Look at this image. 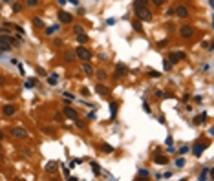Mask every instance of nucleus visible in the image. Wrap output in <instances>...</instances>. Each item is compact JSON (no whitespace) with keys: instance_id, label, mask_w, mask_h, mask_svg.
Listing matches in <instances>:
<instances>
[{"instance_id":"9","label":"nucleus","mask_w":214,"mask_h":181,"mask_svg":"<svg viewBox=\"0 0 214 181\" xmlns=\"http://www.w3.org/2000/svg\"><path fill=\"white\" fill-rule=\"evenodd\" d=\"M174 15H178L179 18H187L189 17V9L185 8V6H179V8L174 9Z\"/></svg>"},{"instance_id":"8","label":"nucleus","mask_w":214,"mask_h":181,"mask_svg":"<svg viewBox=\"0 0 214 181\" xmlns=\"http://www.w3.org/2000/svg\"><path fill=\"white\" fill-rule=\"evenodd\" d=\"M126 72H128L126 64H123V62H117V66H115V77H123V75H126Z\"/></svg>"},{"instance_id":"32","label":"nucleus","mask_w":214,"mask_h":181,"mask_svg":"<svg viewBox=\"0 0 214 181\" xmlns=\"http://www.w3.org/2000/svg\"><path fill=\"white\" fill-rule=\"evenodd\" d=\"M147 4H148V0H135L134 8H137V6H147Z\"/></svg>"},{"instance_id":"34","label":"nucleus","mask_w":214,"mask_h":181,"mask_svg":"<svg viewBox=\"0 0 214 181\" xmlns=\"http://www.w3.org/2000/svg\"><path fill=\"white\" fill-rule=\"evenodd\" d=\"M134 29H135V31H143V26H141L139 20H135V22H134Z\"/></svg>"},{"instance_id":"49","label":"nucleus","mask_w":214,"mask_h":181,"mask_svg":"<svg viewBox=\"0 0 214 181\" xmlns=\"http://www.w3.org/2000/svg\"><path fill=\"white\" fill-rule=\"evenodd\" d=\"M75 121H77V126H79V128L84 126V123H82V121H79V119H75Z\"/></svg>"},{"instance_id":"48","label":"nucleus","mask_w":214,"mask_h":181,"mask_svg":"<svg viewBox=\"0 0 214 181\" xmlns=\"http://www.w3.org/2000/svg\"><path fill=\"white\" fill-rule=\"evenodd\" d=\"M170 176H172V172H163V176H161V177H167V179H168Z\"/></svg>"},{"instance_id":"20","label":"nucleus","mask_w":214,"mask_h":181,"mask_svg":"<svg viewBox=\"0 0 214 181\" xmlns=\"http://www.w3.org/2000/svg\"><path fill=\"white\" fill-rule=\"evenodd\" d=\"M77 40H79L81 44H84V42H88L90 39H88V35H86L84 31H82V33H77Z\"/></svg>"},{"instance_id":"10","label":"nucleus","mask_w":214,"mask_h":181,"mask_svg":"<svg viewBox=\"0 0 214 181\" xmlns=\"http://www.w3.org/2000/svg\"><path fill=\"white\" fill-rule=\"evenodd\" d=\"M15 112H17V108L13 106V104H6V106L2 108V114H4L6 117H11V115H15Z\"/></svg>"},{"instance_id":"18","label":"nucleus","mask_w":214,"mask_h":181,"mask_svg":"<svg viewBox=\"0 0 214 181\" xmlns=\"http://www.w3.org/2000/svg\"><path fill=\"white\" fill-rule=\"evenodd\" d=\"M92 170H93V176H95V177L101 176V166L95 163V161H92Z\"/></svg>"},{"instance_id":"43","label":"nucleus","mask_w":214,"mask_h":181,"mask_svg":"<svg viewBox=\"0 0 214 181\" xmlns=\"http://www.w3.org/2000/svg\"><path fill=\"white\" fill-rule=\"evenodd\" d=\"M167 42H168V40H167V39H163V40H161V42L157 44V46H159V48H165V46H167Z\"/></svg>"},{"instance_id":"39","label":"nucleus","mask_w":214,"mask_h":181,"mask_svg":"<svg viewBox=\"0 0 214 181\" xmlns=\"http://www.w3.org/2000/svg\"><path fill=\"white\" fill-rule=\"evenodd\" d=\"M201 101H203V97H201V95H196V97H194V102H198V104H201Z\"/></svg>"},{"instance_id":"54","label":"nucleus","mask_w":214,"mask_h":181,"mask_svg":"<svg viewBox=\"0 0 214 181\" xmlns=\"http://www.w3.org/2000/svg\"><path fill=\"white\" fill-rule=\"evenodd\" d=\"M0 161H4V156L2 154H0Z\"/></svg>"},{"instance_id":"33","label":"nucleus","mask_w":214,"mask_h":181,"mask_svg":"<svg viewBox=\"0 0 214 181\" xmlns=\"http://www.w3.org/2000/svg\"><path fill=\"white\" fill-rule=\"evenodd\" d=\"M13 11H15V13H20V11H22V4H13Z\"/></svg>"},{"instance_id":"42","label":"nucleus","mask_w":214,"mask_h":181,"mask_svg":"<svg viewBox=\"0 0 214 181\" xmlns=\"http://www.w3.org/2000/svg\"><path fill=\"white\" fill-rule=\"evenodd\" d=\"M187 152H189V147H181V148H179V154H187Z\"/></svg>"},{"instance_id":"36","label":"nucleus","mask_w":214,"mask_h":181,"mask_svg":"<svg viewBox=\"0 0 214 181\" xmlns=\"http://www.w3.org/2000/svg\"><path fill=\"white\" fill-rule=\"evenodd\" d=\"M139 177L147 179V177H148V170H145V168H143V170H139Z\"/></svg>"},{"instance_id":"14","label":"nucleus","mask_w":214,"mask_h":181,"mask_svg":"<svg viewBox=\"0 0 214 181\" xmlns=\"http://www.w3.org/2000/svg\"><path fill=\"white\" fill-rule=\"evenodd\" d=\"M205 121H207V114H205V112H203V114H198L194 119H192V123H194V124H201V123H205Z\"/></svg>"},{"instance_id":"16","label":"nucleus","mask_w":214,"mask_h":181,"mask_svg":"<svg viewBox=\"0 0 214 181\" xmlns=\"http://www.w3.org/2000/svg\"><path fill=\"white\" fill-rule=\"evenodd\" d=\"M154 163L156 165H167L168 163V157L167 156H156L154 157Z\"/></svg>"},{"instance_id":"38","label":"nucleus","mask_w":214,"mask_h":181,"mask_svg":"<svg viewBox=\"0 0 214 181\" xmlns=\"http://www.w3.org/2000/svg\"><path fill=\"white\" fill-rule=\"evenodd\" d=\"M53 119H55V121H62V119H64V115H62V114H55V115H53Z\"/></svg>"},{"instance_id":"26","label":"nucleus","mask_w":214,"mask_h":181,"mask_svg":"<svg viewBox=\"0 0 214 181\" xmlns=\"http://www.w3.org/2000/svg\"><path fill=\"white\" fill-rule=\"evenodd\" d=\"M64 99H66V102H72V101H75V95L70 92H64Z\"/></svg>"},{"instance_id":"50","label":"nucleus","mask_w":214,"mask_h":181,"mask_svg":"<svg viewBox=\"0 0 214 181\" xmlns=\"http://www.w3.org/2000/svg\"><path fill=\"white\" fill-rule=\"evenodd\" d=\"M163 95H165V93L161 92V90H157V92H156V97H163Z\"/></svg>"},{"instance_id":"51","label":"nucleus","mask_w":214,"mask_h":181,"mask_svg":"<svg viewBox=\"0 0 214 181\" xmlns=\"http://www.w3.org/2000/svg\"><path fill=\"white\" fill-rule=\"evenodd\" d=\"M66 2H68V0H59V4H60V6H64Z\"/></svg>"},{"instance_id":"40","label":"nucleus","mask_w":214,"mask_h":181,"mask_svg":"<svg viewBox=\"0 0 214 181\" xmlns=\"http://www.w3.org/2000/svg\"><path fill=\"white\" fill-rule=\"evenodd\" d=\"M163 2H165V0H152V4H154V6H163Z\"/></svg>"},{"instance_id":"25","label":"nucleus","mask_w":214,"mask_h":181,"mask_svg":"<svg viewBox=\"0 0 214 181\" xmlns=\"http://www.w3.org/2000/svg\"><path fill=\"white\" fill-rule=\"evenodd\" d=\"M35 84H37V79H29V81H26V84H24V86H26L27 90H31Z\"/></svg>"},{"instance_id":"21","label":"nucleus","mask_w":214,"mask_h":181,"mask_svg":"<svg viewBox=\"0 0 214 181\" xmlns=\"http://www.w3.org/2000/svg\"><path fill=\"white\" fill-rule=\"evenodd\" d=\"M101 150L105 152V154H112V152H114V147H110L108 143H102V145H101Z\"/></svg>"},{"instance_id":"46","label":"nucleus","mask_w":214,"mask_h":181,"mask_svg":"<svg viewBox=\"0 0 214 181\" xmlns=\"http://www.w3.org/2000/svg\"><path fill=\"white\" fill-rule=\"evenodd\" d=\"M167 145H168V147H174V141H172V137H167Z\"/></svg>"},{"instance_id":"37","label":"nucleus","mask_w":214,"mask_h":181,"mask_svg":"<svg viewBox=\"0 0 214 181\" xmlns=\"http://www.w3.org/2000/svg\"><path fill=\"white\" fill-rule=\"evenodd\" d=\"M73 31H75V33H82V26H81V24H75V26H73Z\"/></svg>"},{"instance_id":"12","label":"nucleus","mask_w":214,"mask_h":181,"mask_svg":"<svg viewBox=\"0 0 214 181\" xmlns=\"http://www.w3.org/2000/svg\"><path fill=\"white\" fill-rule=\"evenodd\" d=\"M59 29H60V24H53V26H50V27H46L44 33L48 35V37H51V35H53V33H57Z\"/></svg>"},{"instance_id":"19","label":"nucleus","mask_w":214,"mask_h":181,"mask_svg":"<svg viewBox=\"0 0 214 181\" xmlns=\"http://www.w3.org/2000/svg\"><path fill=\"white\" fill-rule=\"evenodd\" d=\"M75 59V51H72V50H68V51H64V60H68V62H72Z\"/></svg>"},{"instance_id":"41","label":"nucleus","mask_w":214,"mask_h":181,"mask_svg":"<svg viewBox=\"0 0 214 181\" xmlns=\"http://www.w3.org/2000/svg\"><path fill=\"white\" fill-rule=\"evenodd\" d=\"M143 108H145V112H147V114H150V106H148L145 101H143Z\"/></svg>"},{"instance_id":"28","label":"nucleus","mask_w":214,"mask_h":181,"mask_svg":"<svg viewBox=\"0 0 214 181\" xmlns=\"http://www.w3.org/2000/svg\"><path fill=\"white\" fill-rule=\"evenodd\" d=\"M57 81H59L57 75H50V77H48V82H50L51 86H53V84H57Z\"/></svg>"},{"instance_id":"11","label":"nucleus","mask_w":214,"mask_h":181,"mask_svg":"<svg viewBox=\"0 0 214 181\" xmlns=\"http://www.w3.org/2000/svg\"><path fill=\"white\" fill-rule=\"evenodd\" d=\"M95 92H97L99 95H102V97H106V95H110V90L105 86V84H99L97 82V86H95Z\"/></svg>"},{"instance_id":"24","label":"nucleus","mask_w":214,"mask_h":181,"mask_svg":"<svg viewBox=\"0 0 214 181\" xmlns=\"http://www.w3.org/2000/svg\"><path fill=\"white\" fill-rule=\"evenodd\" d=\"M205 150V145H196V147H194V154L199 157V156H201V152Z\"/></svg>"},{"instance_id":"13","label":"nucleus","mask_w":214,"mask_h":181,"mask_svg":"<svg viewBox=\"0 0 214 181\" xmlns=\"http://www.w3.org/2000/svg\"><path fill=\"white\" fill-rule=\"evenodd\" d=\"M82 72H84L86 75H92V73H93V68H92V64H90V60H84V62H82Z\"/></svg>"},{"instance_id":"15","label":"nucleus","mask_w":214,"mask_h":181,"mask_svg":"<svg viewBox=\"0 0 214 181\" xmlns=\"http://www.w3.org/2000/svg\"><path fill=\"white\" fill-rule=\"evenodd\" d=\"M59 168V163L57 161H50V163H48L46 165V172L48 174H51V172H55V170H57Z\"/></svg>"},{"instance_id":"2","label":"nucleus","mask_w":214,"mask_h":181,"mask_svg":"<svg viewBox=\"0 0 214 181\" xmlns=\"http://www.w3.org/2000/svg\"><path fill=\"white\" fill-rule=\"evenodd\" d=\"M75 55H77V57H79V59H81L82 62L92 59V51H90V50H86L84 46H79L77 50H75Z\"/></svg>"},{"instance_id":"44","label":"nucleus","mask_w":214,"mask_h":181,"mask_svg":"<svg viewBox=\"0 0 214 181\" xmlns=\"http://www.w3.org/2000/svg\"><path fill=\"white\" fill-rule=\"evenodd\" d=\"M106 24H108V26H114V24H115V18H108Z\"/></svg>"},{"instance_id":"7","label":"nucleus","mask_w":214,"mask_h":181,"mask_svg":"<svg viewBox=\"0 0 214 181\" xmlns=\"http://www.w3.org/2000/svg\"><path fill=\"white\" fill-rule=\"evenodd\" d=\"M62 115H64V117H68V119H72V121H75V119L79 117V114L75 112L73 108H70V106H66V108L62 110Z\"/></svg>"},{"instance_id":"4","label":"nucleus","mask_w":214,"mask_h":181,"mask_svg":"<svg viewBox=\"0 0 214 181\" xmlns=\"http://www.w3.org/2000/svg\"><path fill=\"white\" fill-rule=\"evenodd\" d=\"M179 35H181L183 39H190L192 35H194V27L192 26H181L179 27Z\"/></svg>"},{"instance_id":"23","label":"nucleus","mask_w":214,"mask_h":181,"mask_svg":"<svg viewBox=\"0 0 214 181\" xmlns=\"http://www.w3.org/2000/svg\"><path fill=\"white\" fill-rule=\"evenodd\" d=\"M110 115H112V119L117 115V102H110Z\"/></svg>"},{"instance_id":"1","label":"nucleus","mask_w":214,"mask_h":181,"mask_svg":"<svg viewBox=\"0 0 214 181\" xmlns=\"http://www.w3.org/2000/svg\"><path fill=\"white\" fill-rule=\"evenodd\" d=\"M134 9H135V15H137L139 20H143V22H150L152 20V11L147 8V6H137V8H134Z\"/></svg>"},{"instance_id":"5","label":"nucleus","mask_w":214,"mask_h":181,"mask_svg":"<svg viewBox=\"0 0 214 181\" xmlns=\"http://www.w3.org/2000/svg\"><path fill=\"white\" fill-rule=\"evenodd\" d=\"M59 20H60V24H72L73 15H70V13H66V11H59Z\"/></svg>"},{"instance_id":"6","label":"nucleus","mask_w":214,"mask_h":181,"mask_svg":"<svg viewBox=\"0 0 214 181\" xmlns=\"http://www.w3.org/2000/svg\"><path fill=\"white\" fill-rule=\"evenodd\" d=\"M9 132H11V135L17 137V139H26V137H27V132H26L24 128H18V126H17V128H11Z\"/></svg>"},{"instance_id":"31","label":"nucleus","mask_w":214,"mask_h":181,"mask_svg":"<svg viewBox=\"0 0 214 181\" xmlns=\"http://www.w3.org/2000/svg\"><path fill=\"white\" fill-rule=\"evenodd\" d=\"M97 77H99V81H105V79H106V72H105V69H99V72H97Z\"/></svg>"},{"instance_id":"45","label":"nucleus","mask_w":214,"mask_h":181,"mask_svg":"<svg viewBox=\"0 0 214 181\" xmlns=\"http://www.w3.org/2000/svg\"><path fill=\"white\" fill-rule=\"evenodd\" d=\"M189 101H190V95L185 93V95H183V102H189Z\"/></svg>"},{"instance_id":"30","label":"nucleus","mask_w":214,"mask_h":181,"mask_svg":"<svg viewBox=\"0 0 214 181\" xmlns=\"http://www.w3.org/2000/svg\"><path fill=\"white\" fill-rule=\"evenodd\" d=\"M148 75L152 79H156V77H161V73L159 72H156V69H148Z\"/></svg>"},{"instance_id":"52","label":"nucleus","mask_w":214,"mask_h":181,"mask_svg":"<svg viewBox=\"0 0 214 181\" xmlns=\"http://www.w3.org/2000/svg\"><path fill=\"white\" fill-rule=\"evenodd\" d=\"M70 2H72V4H75V6H77V4H79V0H70Z\"/></svg>"},{"instance_id":"27","label":"nucleus","mask_w":214,"mask_h":181,"mask_svg":"<svg viewBox=\"0 0 214 181\" xmlns=\"http://www.w3.org/2000/svg\"><path fill=\"white\" fill-rule=\"evenodd\" d=\"M172 66H174V64H172V62H170L168 59L163 62V68H165V72H170V69H172Z\"/></svg>"},{"instance_id":"29","label":"nucleus","mask_w":214,"mask_h":181,"mask_svg":"<svg viewBox=\"0 0 214 181\" xmlns=\"http://www.w3.org/2000/svg\"><path fill=\"white\" fill-rule=\"evenodd\" d=\"M26 6H27V8H37V6H39V0H27Z\"/></svg>"},{"instance_id":"35","label":"nucleus","mask_w":214,"mask_h":181,"mask_svg":"<svg viewBox=\"0 0 214 181\" xmlns=\"http://www.w3.org/2000/svg\"><path fill=\"white\" fill-rule=\"evenodd\" d=\"M183 165H185V159H183V157H178V159H176V166H178V168H181Z\"/></svg>"},{"instance_id":"53","label":"nucleus","mask_w":214,"mask_h":181,"mask_svg":"<svg viewBox=\"0 0 214 181\" xmlns=\"http://www.w3.org/2000/svg\"><path fill=\"white\" fill-rule=\"evenodd\" d=\"M2 137H4V134H2V132H0V141H2Z\"/></svg>"},{"instance_id":"47","label":"nucleus","mask_w":214,"mask_h":181,"mask_svg":"<svg viewBox=\"0 0 214 181\" xmlns=\"http://www.w3.org/2000/svg\"><path fill=\"white\" fill-rule=\"evenodd\" d=\"M81 93H82V95H90V92H88V88H81Z\"/></svg>"},{"instance_id":"22","label":"nucleus","mask_w":214,"mask_h":181,"mask_svg":"<svg viewBox=\"0 0 214 181\" xmlns=\"http://www.w3.org/2000/svg\"><path fill=\"white\" fill-rule=\"evenodd\" d=\"M209 174H210V168H209V166H205V168H203V172L199 174V179H201V181L209 179Z\"/></svg>"},{"instance_id":"3","label":"nucleus","mask_w":214,"mask_h":181,"mask_svg":"<svg viewBox=\"0 0 214 181\" xmlns=\"http://www.w3.org/2000/svg\"><path fill=\"white\" fill-rule=\"evenodd\" d=\"M172 64H176V62H179V60H185L187 59V55H185L183 51H176V53H168V57H167Z\"/></svg>"},{"instance_id":"56","label":"nucleus","mask_w":214,"mask_h":181,"mask_svg":"<svg viewBox=\"0 0 214 181\" xmlns=\"http://www.w3.org/2000/svg\"><path fill=\"white\" fill-rule=\"evenodd\" d=\"M0 11H2V8H0Z\"/></svg>"},{"instance_id":"17","label":"nucleus","mask_w":214,"mask_h":181,"mask_svg":"<svg viewBox=\"0 0 214 181\" xmlns=\"http://www.w3.org/2000/svg\"><path fill=\"white\" fill-rule=\"evenodd\" d=\"M33 26L39 27V29H42V27H44V20L40 17H35V18H33Z\"/></svg>"},{"instance_id":"55","label":"nucleus","mask_w":214,"mask_h":181,"mask_svg":"<svg viewBox=\"0 0 214 181\" xmlns=\"http://www.w3.org/2000/svg\"><path fill=\"white\" fill-rule=\"evenodd\" d=\"M4 2H9V0H4Z\"/></svg>"}]
</instances>
